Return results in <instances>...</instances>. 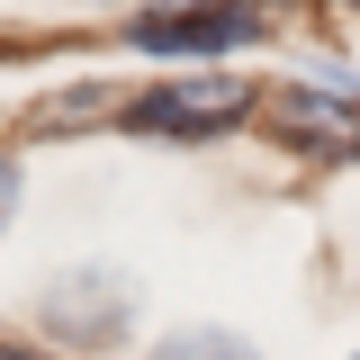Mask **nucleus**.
Instances as JSON below:
<instances>
[{
	"label": "nucleus",
	"mask_w": 360,
	"mask_h": 360,
	"mask_svg": "<svg viewBox=\"0 0 360 360\" xmlns=\"http://www.w3.org/2000/svg\"><path fill=\"white\" fill-rule=\"evenodd\" d=\"M243 117H252L243 72H172V82H144L127 99V135H153V144H207Z\"/></svg>",
	"instance_id": "nucleus-1"
},
{
	"label": "nucleus",
	"mask_w": 360,
	"mask_h": 360,
	"mask_svg": "<svg viewBox=\"0 0 360 360\" xmlns=\"http://www.w3.org/2000/svg\"><path fill=\"white\" fill-rule=\"evenodd\" d=\"M262 27H270L262 0H198V9H144V18H127V45L180 54V63H217L234 45H252Z\"/></svg>",
	"instance_id": "nucleus-2"
},
{
	"label": "nucleus",
	"mask_w": 360,
	"mask_h": 360,
	"mask_svg": "<svg viewBox=\"0 0 360 360\" xmlns=\"http://www.w3.org/2000/svg\"><path fill=\"white\" fill-rule=\"evenodd\" d=\"M270 127L288 135L297 153H333V162L360 153V117L342 99H324V90H279V99H270Z\"/></svg>",
	"instance_id": "nucleus-3"
},
{
	"label": "nucleus",
	"mask_w": 360,
	"mask_h": 360,
	"mask_svg": "<svg viewBox=\"0 0 360 360\" xmlns=\"http://www.w3.org/2000/svg\"><path fill=\"white\" fill-rule=\"evenodd\" d=\"M127 315H135V297L117 288V270H90V288H54L45 297V324L63 333V342H108V333H127Z\"/></svg>",
	"instance_id": "nucleus-4"
},
{
	"label": "nucleus",
	"mask_w": 360,
	"mask_h": 360,
	"mask_svg": "<svg viewBox=\"0 0 360 360\" xmlns=\"http://www.w3.org/2000/svg\"><path fill=\"white\" fill-rule=\"evenodd\" d=\"M153 360H262L243 333H225V324H189V333H162Z\"/></svg>",
	"instance_id": "nucleus-5"
},
{
	"label": "nucleus",
	"mask_w": 360,
	"mask_h": 360,
	"mask_svg": "<svg viewBox=\"0 0 360 360\" xmlns=\"http://www.w3.org/2000/svg\"><path fill=\"white\" fill-rule=\"evenodd\" d=\"M9 207H18V162L0 153V225H9Z\"/></svg>",
	"instance_id": "nucleus-6"
},
{
	"label": "nucleus",
	"mask_w": 360,
	"mask_h": 360,
	"mask_svg": "<svg viewBox=\"0 0 360 360\" xmlns=\"http://www.w3.org/2000/svg\"><path fill=\"white\" fill-rule=\"evenodd\" d=\"M0 360H63V352H37V342H0Z\"/></svg>",
	"instance_id": "nucleus-7"
},
{
	"label": "nucleus",
	"mask_w": 360,
	"mask_h": 360,
	"mask_svg": "<svg viewBox=\"0 0 360 360\" xmlns=\"http://www.w3.org/2000/svg\"><path fill=\"white\" fill-rule=\"evenodd\" d=\"M352 360H360V352H352Z\"/></svg>",
	"instance_id": "nucleus-8"
}]
</instances>
